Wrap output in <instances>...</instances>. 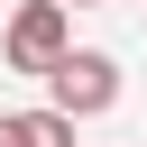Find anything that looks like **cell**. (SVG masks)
Wrapping results in <instances>:
<instances>
[{
	"label": "cell",
	"instance_id": "7a4b0ae2",
	"mask_svg": "<svg viewBox=\"0 0 147 147\" xmlns=\"http://www.w3.org/2000/svg\"><path fill=\"white\" fill-rule=\"evenodd\" d=\"M46 92H55V110H64V119H92V110H110V101H119V64H110V55H92V46H74V55L46 74Z\"/></svg>",
	"mask_w": 147,
	"mask_h": 147
},
{
	"label": "cell",
	"instance_id": "3957f363",
	"mask_svg": "<svg viewBox=\"0 0 147 147\" xmlns=\"http://www.w3.org/2000/svg\"><path fill=\"white\" fill-rule=\"evenodd\" d=\"M0 147H74L64 110H0Z\"/></svg>",
	"mask_w": 147,
	"mask_h": 147
},
{
	"label": "cell",
	"instance_id": "6da1fadb",
	"mask_svg": "<svg viewBox=\"0 0 147 147\" xmlns=\"http://www.w3.org/2000/svg\"><path fill=\"white\" fill-rule=\"evenodd\" d=\"M0 55H9V74H55V64L74 55V9H64V0H18Z\"/></svg>",
	"mask_w": 147,
	"mask_h": 147
},
{
	"label": "cell",
	"instance_id": "277c9868",
	"mask_svg": "<svg viewBox=\"0 0 147 147\" xmlns=\"http://www.w3.org/2000/svg\"><path fill=\"white\" fill-rule=\"evenodd\" d=\"M64 9H101V0H64Z\"/></svg>",
	"mask_w": 147,
	"mask_h": 147
}]
</instances>
